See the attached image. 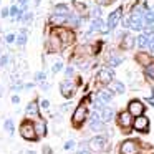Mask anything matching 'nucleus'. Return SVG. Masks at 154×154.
<instances>
[{
    "mask_svg": "<svg viewBox=\"0 0 154 154\" xmlns=\"http://www.w3.org/2000/svg\"><path fill=\"white\" fill-rule=\"evenodd\" d=\"M20 134L25 137V139H28V141L37 139V133H35V124H32L30 121H25V123L20 126Z\"/></svg>",
    "mask_w": 154,
    "mask_h": 154,
    "instance_id": "obj_1",
    "label": "nucleus"
},
{
    "mask_svg": "<svg viewBox=\"0 0 154 154\" xmlns=\"http://www.w3.org/2000/svg\"><path fill=\"white\" fill-rule=\"evenodd\" d=\"M86 116H88V109H86V106H85V103H81L73 113V124H76V126L81 124L85 119H86Z\"/></svg>",
    "mask_w": 154,
    "mask_h": 154,
    "instance_id": "obj_2",
    "label": "nucleus"
},
{
    "mask_svg": "<svg viewBox=\"0 0 154 154\" xmlns=\"http://www.w3.org/2000/svg\"><path fill=\"white\" fill-rule=\"evenodd\" d=\"M139 152V146L136 141H124L121 144V154H137Z\"/></svg>",
    "mask_w": 154,
    "mask_h": 154,
    "instance_id": "obj_3",
    "label": "nucleus"
},
{
    "mask_svg": "<svg viewBox=\"0 0 154 154\" xmlns=\"http://www.w3.org/2000/svg\"><path fill=\"white\" fill-rule=\"evenodd\" d=\"M129 113L131 114H134V116H143V113H144V104L141 103V101H137V100H133L129 103Z\"/></svg>",
    "mask_w": 154,
    "mask_h": 154,
    "instance_id": "obj_4",
    "label": "nucleus"
},
{
    "mask_svg": "<svg viewBox=\"0 0 154 154\" xmlns=\"http://www.w3.org/2000/svg\"><path fill=\"white\" fill-rule=\"evenodd\" d=\"M60 91H61V94H63L65 98H71L73 93H75V85L71 83L70 80H66V81H63V83L60 85Z\"/></svg>",
    "mask_w": 154,
    "mask_h": 154,
    "instance_id": "obj_5",
    "label": "nucleus"
},
{
    "mask_svg": "<svg viewBox=\"0 0 154 154\" xmlns=\"http://www.w3.org/2000/svg\"><path fill=\"white\" fill-rule=\"evenodd\" d=\"M134 129L146 133V131L149 129V119H147L146 116H139V118H136V119H134Z\"/></svg>",
    "mask_w": 154,
    "mask_h": 154,
    "instance_id": "obj_6",
    "label": "nucleus"
},
{
    "mask_svg": "<svg viewBox=\"0 0 154 154\" xmlns=\"http://www.w3.org/2000/svg\"><path fill=\"white\" fill-rule=\"evenodd\" d=\"M121 12H123L121 8H116V10L109 15V18H108V25H106V30H113V28L118 25V22H119V18H121Z\"/></svg>",
    "mask_w": 154,
    "mask_h": 154,
    "instance_id": "obj_7",
    "label": "nucleus"
},
{
    "mask_svg": "<svg viewBox=\"0 0 154 154\" xmlns=\"http://www.w3.org/2000/svg\"><path fill=\"white\" fill-rule=\"evenodd\" d=\"M98 114H100V118H101L103 123H109V121L113 119V116H114V111H113V108L104 106V108H101V109L98 111Z\"/></svg>",
    "mask_w": 154,
    "mask_h": 154,
    "instance_id": "obj_8",
    "label": "nucleus"
},
{
    "mask_svg": "<svg viewBox=\"0 0 154 154\" xmlns=\"http://www.w3.org/2000/svg\"><path fill=\"white\" fill-rule=\"evenodd\" d=\"M90 128L93 131H103V121H101L100 114L98 113H93L90 118Z\"/></svg>",
    "mask_w": 154,
    "mask_h": 154,
    "instance_id": "obj_9",
    "label": "nucleus"
},
{
    "mask_svg": "<svg viewBox=\"0 0 154 154\" xmlns=\"http://www.w3.org/2000/svg\"><path fill=\"white\" fill-rule=\"evenodd\" d=\"M104 144H106V141H104L103 136H96V137H93V139L90 141L91 149H94V151H101L104 147Z\"/></svg>",
    "mask_w": 154,
    "mask_h": 154,
    "instance_id": "obj_10",
    "label": "nucleus"
},
{
    "mask_svg": "<svg viewBox=\"0 0 154 154\" xmlns=\"http://www.w3.org/2000/svg\"><path fill=\"white\" fill-rule=\"evenodd\" d=\"M98 78H100L101 83L108 85V83H111V80H113V71L111 70H101L100 75H98Z\"/></svg>",
    "mask_w": 154,
    "mask_h": 154,
    "instance_id": "obj_11",
    "label": "nucleus"
},
{
    "mask_svg": "<svg viewBox=\"0 0 154 154\" xmlns=\"http://www.w3.org/2000/svg\"><path fill=\"white\" fill-rule=\"evenodd\" d=\"M131 123H133V119H131V113H129V111H124V113L119 114V124L123 128H129Z\"/></svg>",
    "mask_w": 154,
    "mask_h": 154,
    "instance_id": "obj_12",
    "label": "nucleus"
},
{
    "mask_svg": "<svg viewBox=\"0 0 154 154\" xmlns=\"http://www.w3.org/2000/svg\"><path fill=\"white\" fill-rule=\"evenodd\" d=\"M101 30H104V22L101 20V18H96V20L93 22V25H91V28H90V32H88V35H91L93 32H101Z\"/></svg>",
    "mask_w": 154,
    "mask_h": 154,
    "instance_id": "obj_13",
    "label": "nucleus"
},
{
    "mask_svg": "<svg viewBox=\"0 0 154 154\" xmlns=\"http://www.w3.org/2000/svg\"><path fill=\"white\" fill-rule=\"evenodd\" d=\"M98 100H100L101 103H109V101L113 100V94L108 90H101L100 93H98Z\"/></svg>",
    "mask_w": 154,
    "mask_h": 154,
    "instance_id": "obj_14",
    "label": "nucleus"
},
{
    "mask_svg": "<svg viewBox=\"0 0 154 154\" xmlns=\"http://www.w3.org/2000/svg\"><path fill=\"white\" fill-rule=\"evenodd\" d=\"M35 133H37V136H45L47 134V126H45L43 121L35 123Z\"/></svg>",
    "mask_w": 154,
    "mask_h": 154,
    "instance_id": "obj_15",
    "label": "nucleus"
},
{
    "mask_svg": "<svg viewBox=\"0 0 154 154\" xmlns=\"http://www.w3.org/2000/svg\"><path fill=\"white\" fill-rule=\"evenodd\" d=\"M53 15H58V17H68V15H70V12H68L66 5H57Z\"/></svg>",
    "mask_w": 154,
    "mask_h": 154,
    "instance_id": "obj_16",
    "label": "nucleus"
},
{
    "mask_svg": "<svg viewBox=\"0 0 154 154\" xmlns=\"http://www.w3.org/2000/svg\"><path fill=\"white\" fill-rule=\"evenodd\" d=\"M136 40H137V47H139V48L149 47V37H146V35H139Z\"/></svg>",
    "mask_w": 154,
    "mask_h": 154,
    "instance_id": "obj_17",
    "label": "nucleus"
},
{
    "mask_svg": "<svg viewBox=\"0 0 154 154\" xmlns=\"http://www.w3.org/2000/svg\"><path fill=\"white\" fill-rule=\"evenodd\" d=\"M37 113H38V106H37V103L32 101V103L27 106V114H28V116H35Z\"/></svg>",
    "mask_w": 154,
    "mask_h": 154,
    "instance_id": "obj_18",
    "label": "nucleus"
},
{
    "mask_svg": "<svg viewBox=\"0 0 154 154\" xmlns=\"http://www.w3.org/2000/svg\"><path fill=\"white\" fill-rule=\"evenodd\" d=\"M144 22H146L147 25H152L154 23V12L152 10H147L146 14H144Z\"/></svg>",
    "mask_w": 154,
    "mask_h": 154,
    "instance_id": "obj_19",
    "label": "nucleus"
},
{
    "mask_svg": "<svg viewBox=\"0 0 154 154\" xmlns=\"http://www.w3.org/2000/svg\"><path fill=\"white\" fill-rule=\"evenodd\" d=\"M111 90L116 91V93H124V85L119 83V81H114V83L111 85Z\"/></svg>",
    "mask_w": 154,
    "mask_h": 154,
    "instance_id": "obj_20",
    "label": "nucleus"
},
{
    "mask_svg": "<svg viewBox=\"0 0 154 154\" xmlns=\"http://www.w3.org/2000/svg\"><path fill=\"white\" fill-rule=\"evenodd\" d=\"M123 61V57H116V55H113V57H109V66H118V65Z\"/></svg>",
    "mask_w": 154,
    "mask_h": 154,
    "instance_id": "obj_21",
    "label": "nucleus"
},
{
    "mask_svg": "<svg viewBox=\"0 0 154 154\" xmlns=\"http://www.w3.org/2000/svg\"><path fill=\"white\" fill-rule=\"evenodd\" d=\"M66 22H70L71 25H75V27H76V25L80 23V18H78V15L70 14V15H68V18H66Z\"/></svg>",
    "mask_w": 154,
    "mask_h": 154,
    "instance_id": "obj_22",
    "label": "nucleus"
},
{
    "mask_svg": "<svg viewBox=\"0 0 154 154\" xmlns=\"http://www.w3.org/2000/svg\"><path fill=\"white\" fill-rule=\"evenodd\" d=\"M4 128H5V131H7L8 134H12V133H14V121L7 119V121H5V124H4Z\"/></svg>",
    "mask_w": 154,
    "mask_h": 154,
    "instance_id": "obj_23",
    "label": "nucleus"
},
{
    "mask_svg": "<svg viewBox=\"0 0 154 154\" xmlns=\"http://www.w3.org/2000/svg\"><path fill=\"white\" fill-rule=\"evenodd\" d=\"M66 18L68 17H58V15H53V17H51V22H53V23L61 25V23H65V22H66Z\"/></svg>",
    "mask_w": 154,
    "mask_h": 154,
    "instance_id": "obj_24",
    "label": "nucleus"
},
{
    "mask_svg": "<svg viewBox=\"0 0 154 154\" xmlns=\"http://www.w3.org/2000/svg\"><path fill=\"white\" fill-rule=\"evenodd\" d=\"M17 42H18V45H25V43H27V33H25V32H22V33L18 35Z\"/></svg>",
    "mask_w": 154,
    "mask_h": 154,
    "instance_id": "obj_25",
    "label": "nucleus"
},
{
    "mask_svg": "<svg viewBox=\"0 0 154 154\" xmlns=\"http://www.w3.org/2000/svg\"><path fill=\"white\" fill-rule=\"evenodd\" d=\"M123 47L124 48H131V47H133V37H129V35H128V37L124 38V42H123Z\"/></svg>",
    "mask_w": 154,
    "mask_h": 154,
    "instance_id": "obj_26",
    "label": "nucleus"
},
{
    "mask_svg": "<svg viewBox=\"0 0 154 154\" xmlns=\"http://www.w3.org/2000/svg\"><path fill=\"white\" fill-rule=\"evenodd\" d=\"M144 35H146V37H149V35L152 37V35H154V27H152V25H147L146 30H144Z\"/></svg>",
    "mask_w": 154,
    "mask_h": 154,
    "instance_id": "obj_27",
    "label": "nucleus"
},
{
    "mask_svg": "<svg viewBox=\"0 0 154 154\" xmlns=\"http://www.w3.org/2000/svg\"><path fill=\"white\" fill-rule=\"evenodd\" d=\"M61 68H63V63H61V61H57V63L53 65V73H58Z\"/></svg>",
    "mask_w": 154,
    "mask_h": 154,
    "instance_id": "obj_28",
    "label": "nucleus"
},
{
    "mask_svg": "<svg viewBox=\"0 0 154 154\" xmlns=\"http://www.w3.org/2000/svg\"><path fill=\"white\" fill-rule=\"evenodd\" d=\"M146 73L149 75L151 78H154V63H152V65H149V66L146 68Z\"/></svg>",
    "mask_w": 154,
    "mask_h": 154,
    "instance_id": "obj_29",
    "label": "nucleus"
},
{
    "mask_svg": "<svg viewBox=\"0 0 154 154\" xmlns=\"http://www.w3.org/2000/svg\"><path fill=\"white\" fill-rule=\"evenodd\" d=\"M91 12H93V15H94V17H96V18H98V17H100V15H101V8H100V7H94L93 10H91Z\"/></svg>",
    "mask_w": 154,
    "mask_h": 154,
    "instance_id": "obj_30",
    "label": "nucleus"
},
{
    "mask_svg": "<svg viewBox=\"0 0 154 154\" xmlns=\"http://www.w3.org/2000/svg\"><path fill=\"white\" fill-rule=\"evenodd\" d=\"M35 78H37L38 81H43V80H45V73H43V71H40V73L35 75Z\"/></svg>",
    "mask_w": 154,
    "mask_h": 154,
    "instance_id": "obj_31",
    "label": "nucleus"
},
{
    "mask_svg": "<svg viewBox=\"0 0 154 154\" xmlns=\"http://www.w3.org/2000/svg\"><path fill=\"white\" fill-rule=\"evenodd\" d=\"M149 48H151V51L154 53V35H152V37H149Z\"/></svg>",
    "mask_w": 154,
    "mask_h": 154,
    "instance_id": "obj_32",
    "label": "nucleus"
},
{
    "mask_svg": "<svg viewBox=\"0 0 154 154\" xmlns=\"http://www.w3.org/2000/svg\"><path fill=\"white\" fill-rule=\"evenodd\" d=\"M15 40V37H14V35H7V37H5V42H7V43H12V42H14Z\"/></svg>",
    "mask_w": 154,
    "mask_h": 154,
    "instance_id": "obj_33",
    "label": "nucleus"
},
{
    "mask_svg": "<svg viewBox=\"0 0 154 154\" xmlns=\"http://www.w3.org/2000/svg\"><path fill=\"white\" fill-rule=\"evenodd\" d=\"M7 61H8V57L5 55V57H2V60H0V65H2V66H5V65H7Z\"/></svg>",
    "mask_w": 154,
    "mask_h": 154,
    "instance_id": "obj_34",
    "label": "nucleus"
},
{
    "mask_svg": "<svg viewBox=\"0 0 154 154\" xmlns=\"http://www.w3.org/2000/svg\"><path fill=\"white\" fill-rule=\"evenodd\" d=\"M73 146H75V141H68V143L65 144V149H71Z\"/></svg>",
    "mask_w": 154,
    "mask_h": 154,
    "instance_id": "obj_35",
    "label": "nucleus"
},
{
    "mask_svg": "<svg viewBox=\"0 0 154 154\" xmlns=\"http://www.w3.org/2000/svg\"><path fill=\"white\" fill-rule=\"evenodd\" d=\"M48 106H50V103H48L47 100H43V101H42V108H43V109H48Z\"/></svg>",
    "mask_w": 154,
    "mask_h": 154,
    "instance_id": "obj_36",
    "label": "nucleus"
},
{
    "mask_svg": "<svg viewBox=\"0 0 154 154\" xmlns=\"http://www.w3.org/2000/svg\"><path fill=\"white\" fill-rule=\"evenodd\" d=\"M18 12H20V10H18L17 7H12V8H10V15H17Z\"/></svg>",
    "mask_w": 154,
    "mask_h": 154,
    "instance_id": "obj_37",
    "label": "nucleus"
},
{
    "mask_svg": "<svg viewBox=\"0 0 154 154\" xmlns=\"http://www.w3.org/2000/svg\"><path fill=\"white\" fill-rule=\"evenodd\" d=\"M43 154H51V151H50V147H48V146L43 147Z\"/></svg>",
    "mask_w": 154,
    "mask_h": 154,
    "instance_id": "obj_38",
    "label": "nucleus"
},
{
    "mask_svg": "<svg viewBox=\"0 0 154 154\" xmlns=\"http://www.w3.org/2000/svg\"><path fill=\"white\" fill-rule=\"evenodd\" d=\"M76 154H90V151H88V149H80Z\"/></svg>",
    "mask_w": 154,
    "mask_h": 154,
    "instance_id": "obj_39",
    "label": "nucleus"
},
{
    "mask_svg": "<svg viewBox=\"0 0 154 154\" xmlns=\"http://www.w3.org/2000/svg\"><path fill=\"white\" fill-rule=\"evenodd\" d=\"M7 15H10L8 14V8H4V10H2V17H7Z\"/></svg>",
    "mask_w": 154,
    "mask_h": 154,
    "instance_id": "obj_40",
    "label": "nucleus"
},
{
    "mask_svg": "<svg viewBox=\"0 0 154 154\" xmlns=\"http://www.w3.org/2000/svg\"><path fill=\"white\" fill-rule=\"evenodd\" d=\"M71 75H73V68H68V70H66V76H71Z\"/></svg>",
    "mask_w": 154,
    "mask_h": 154,
    "instance_id": "obj_41",
    "label": "nucleus"
},
{
    "mask_svg": "<svg viewBox=\"0 0 154 154\" xmlns=\"http://www.w3.org/2000/svg\"><path fill=\"white\" fill-rule=\"evenodd\" d=\"M18 101H20V98H18V96H14V98H12V103H15V104H17Z\"/></svg>",
    "mask_w": 154,
    "mask_h": 154,
    "instance_id": "obj_42",
    "label": "nucleus"
},
{
    "mask_svg": "<svg viewBox=\"0 0 154 154\" xmlns=\"http://www.w3.org/2000/svg\"><path fill=\"white\" fill-rule=\"evenodd\" d=\"M100 4H103V5H108V4H111V0H100Z\"/></svg>",
    "mask_w": 154,
    "mask_h": 154,
    "instance_id": "obj_43",
    "label": "nucleus"
}]
</instances>
